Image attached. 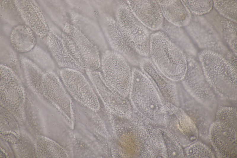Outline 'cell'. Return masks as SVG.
I'll return each mask as SVG.
<instances>
[{
	"instance_id": "cell-1",
	"label": "cell",
	"mask_w": 237,
	"mask_h": 158,
	"mask_svg": "<svg viewBox=\"0 0 237 158\" xmlns=\"http://www.w3.org/2000/svg\"><path fill=\"white\" fill-rule=\"evenodd\" d=\"M198 56L206 79L216 95L224 99L236 101L237 69L217 52L203 50Z\"/></svg>"
},
{
	"instance_id": "cell-2",
	"label": "cell",
	"mask_w": 237,
	"mask_h": 158,
	"mask_svg": "<svg viewBox=\"0 0 237 158\" xmlns=\"http://www.w3.org/2000/svg\"><path fill=\"white\" fill-rule=\"evenodd\" d=\"M149 57L158 69L170 79L177 82L184 78L187 68V55L161 31L150 35Z\"/></svg>"
},
{
	"instance_id": "cell-3",
	"label": "cell",
	"mask_w": 237,
	"mask_h": 158,
	"mask_svg": "<svg viewBox=\"0 0 237 158\" xmlns=\"http://www.w3.org/2000/svg\"><path fill=\"white\" fill-rule=\"evenodd\" d=\"M61 36L69 53L84 70L97 71L100 67L99 48L74 25L66 23Z\"/></svg>"
},
{
	"instance_id": "cell-4",
	"label": "cell",
	"mask_w": 237,
	"mask_h": 158,
	"mask_svg": "<svg viewBox=\"0 0 237 158\" xmlns=\"http://www.w3.org/2000/svg\"><path fill=\"white\" fill-rule=\"evenodd\" d=\"M101 72L107 85L121 95L129 93L132 78V69L123 56L113 50L103 52L101 58Z\"/></svg>"
},
{
	"instance_id": "cell-5",
	"label": "cell",
	"mask_w": 237,
	"mask_h": 158,
	"mask_svg": "<svg viewBox=\"0 0 237 158\" xmlns=\"http://www.w3.org/2000/svg\"><path fill=\"white\" fill-rule=\"evenodd\" d=\"M187 68L180 82L186 91L210 111L214 112L218 106L216 95L208 82L199 62L187 55Z\"/></svg>"
},
{
	"instance_id": "cell-6",
	"label": "cell",
	"mask_w": 237,
	"mask_h": 158,
	"mask_svg": "<svg viewBox=\"0 0 237 158\" xmlns=\"http://www.w3.org/2000/svg\"><path fill=\"white\" fill-rule=\"evenodd\" d=\"M100 20L105 36L113 50L132 65H139L143 57L137 52L135 44L116 20L105 14Z\"/></svg>"
},
{
	"instance_id": "cell-7",
	"label": "cell",
	"mask_w": 237,
	"mask_h": 158,
	"mask_svg": "<svg viewBox=\"0 0 237 158\" xmlns=\"http://www.w3.org/2000/svg\"><path fill=\"white\" fill-rule=\"evenodd\" d=\"M185 30L193 42L203 50H211L224 56L229 50L224 40L204 16L192 15Z\"/></svg>"
},
{
	"instance_id": "cell-8",
	"label": "cell",
	"mask_w": 237,
	"mask_h": 158,
	"mask_svg": "<svg viewBox=\"0 0 237 158\" xmlns=\"http://www.w3.org/2000/svg\"><path fill=\"white\" fill-rule=\"evenodd\" d=\"M129 93L134 105L142 112L154 113L161 110L162 104L152 83L140 69L133 68Z\"/></svg>"
},
{
	"instance_id": "cell-9",
	"label": "cell",
	"mask_w": 237,
	"mask_h": 158,
	"mask_svg": "<svg viewBox=\"0 0 237 158\" xmlns=\"http://www.w3.org/2000/svg\"><path fill=\"white\" fill-rule=\"evenodd\" d=\"M116 17L117 21L135 44L138 54L143 57H149L151 34L135 16L126 2L118 1Z\"/></svg>"
},
{
	"instance_id": "cell-10",
	"label": "cell",
	"mask_w": 237,
	"mask_h": 158,
	"mask_svg": "<svg viewBox=\"0 0 237 158\" xmlns=\"http://www.w3.org/2000/svg\"><path fill=\"white\" fill-rule=\"evenodd\" d=\"M1 106L15 115L23 112L25 90L19 76L11 68L0 64Z\"/></svg>"
},
{
	"instance_id": "cell-11",
	"label": "cell",
	"mask_w": 237,
	"mask_h": 158,
	"mask_svg": "<svg viewBox=\"0 0 237 158\" xmlns=\"http://www.w3.org/2000/svg\"><path fill=\"white\" fill-rule=\"evenodd\" d=\"M58 74L68 92L76 100L92 110L99 109L97 97L82 71L62 68L59 70Z\"/></svg>"
},
{
	"instance_id": "cell-12",
	"label": "cell",
	"mask_w": 237,
	"mask_h": 158,
	"mask_svg": "<svg viewBox=\"0 0 237 158\" xmlns=\"http://www.w3.org/2000/svg\"><path fill=\"white\" fill-rule=\"evenodd\" d=\"M179 106L189 116L196 125L199 136L208 141L209 127L214 119V112L211 111L190 95L180 82H177Z\"/></svg>"
},
{
	"instance_id": "cell-13",
	"label": "cell",
	"mask_w": 237,
	"mask_h": 158,
	"mask_svg": "<svg viewBox=\"0 0 237 158\" xmlns=\"http://www.w3.org/2000/svg\"><path fill=\"white\" fill-rule=\"evenodd\" d=\"M139 65L141 70L149 79L166 103H170L179 106L177 82L160 71L149 57H143Z\"/></svg>"
},
{
	"instance_id": "cell-14",
	"label": "cell",
	"mask_w": 237,
	"mask_h": 158,
	"mask_svg": "<svg viewBox=\"0 0 237 158\" xmlns=\"http://www.w3.org/2000/svg\"><path fill=\"white\" fill-rule=\"evenodd\" d=\"M208 141L219 158H236L237 130L227 128L214 121L209 128Z\"/></svg>"
},
{
	"instance_id": "cell-15",
	"label": "cell",
	"mask_w": 237,
	"mask_h": 158,
	"mask_svg": "<svg viewBox=\"0 0 237 158\" xmlns=\"http://www.w3.org/2000/svg\"><path fill=\"white\" fill-rule=\"evenodd\" d=\"M14 3L25 24L40 39H44L50 29L41 9L33 0H17Z\"/></svg>"
},
{
	"instance_id": "cell-16",
	"label": "cell",
	"mask_w": 237,
	"mask_h": 158,
	"mask_svg": "<svg viewBox=\"0 0 237 158\" xmlns=\"http://www.w3.org/2000/svg\"><path fill=\"white\" fill-rule=\"evenodd\" d=\"M166 107L172 117V130L176 139L185 148L197 141L198 129L189 116L179 106L171 103Z\"/></svg>"
},
{
	"instance_id": "cell-17",
	"label": "cell",
	"mask_w": 237,
	"mask_h": 158,
	"mask_svg": "<svg viewBox=\"0 0 237 158\" xmlns=\"http://www.w3.org/2000/svg\"><path fill=\"white\" fill-rule=\"evenodd\" d=\"M67 91L55 72H46L43 78L41 94L66 113L72 110V104Z\"/></svg>"
},
{
	"instance_id": "cell-18",
	"label": "cell",
	"mask_w": 237,
	"mask_h": 158,
	"mask_svg": "<svg viewBox=\"0 0 237 158\" xmlns=\"http://www.w3.org/2000/svg\"><path fill=\"white\" fill-rule=\"evenodd\" d=\"M132 12L149 29L160 30L164 18L156 0H128L126 1Z\"/></svg>"
},
{
	"instance_id": "cell-19",
	"label": "cell",
	"mask_w": 237,
	"mask_h": 158,
	"mask_svg": "<svg viewBox=\"0 0 237 158\" xmlns=\"http://www.w3.org/2000/svg\"><path fill=\"white\" fill-rule=\"evenodd\" d=\"M92 86L106 106L113 111L121 112L129 111L128 101L123 96L110 88L105 82L101 72L97 71H86Z\"/></svg>"
},
{
	"instance_id": "cell-20",
	"label": "cell",
	"mask_w": 237,
	"mask_h": 158,
	"mask_svg": "<svg viewBox=\"0 0 237 158\" xmlns=\"http://www.w3.org/2000/svg\"><path fill=\"white\" fill-rule=\"evenodd\" d=\"M45 39L49 53L60 69L71 68L83 72L84 70L69 53L61 36L50 29Z\"/></svg>"
},
{
	"instance_id": "cell-21",
	"label": "cell",
	"mask_w": 237,
	"mask_h": 158,
	"mask_svg": "<svg viewBox=\"0 0 237 158\" xmlns=\"http://www.w3.org/2000/svg\"><path fill=\"white\" fill-rule=\"evenodd\" d=\"M70 13L73 25L93 42L100 50L104 52L108 50L105 36L97 23L77 12L71 11Z\"/></svg>"
},
{
	"instance_id": "cell-22",
	"label": "cell",
	"mask_w": 237,
	"mask_h": 158,
	"mask_svg": "<svg viewBox=\"0 0 237 158\" xmlns=\"http://www.w3.org/2000/svg\"><path fill=\"white\" fill-rule=\"evenodd\" d=\"M165 20L180 27L190 22L192 15L181 0H156Z\"/></svg>"
},
{
	"instance_id": "cell-23",
	"label": "cell",
	"mask_w": 237,
	"mask_h": 158,
	"mask_svg": "<svg viewBox=\"0 0 237 158\" xmlns=\"http://www.w3.org/2000/svg\"><path fill=\"white\" fill-rule=\"evenodd\" d=\"M161 31L188 55L195 58L197 52L194 43L185 30L168 22L164 19Z\"/></svg>"
},
{
	"instance_id": "cell-24",
	"label": "cell",
	"mask_w": 237,
	"mask_h": 158,
	"mask_svg": "<svg viewBox=\"0 0 237 158\" xmlns=\"http://www.w3.org/2000/svg\"><path fill=\"white\" fill-rule=\"evenodd\" d=\"M35 34L25 24H18L11 31L9 36L10 44L17 52L22 54L27 53L37 44Z\"/></svg>"
},
{
	"instance_id": "cell-25",
	"label": "cell",
	"mask_w": 237,
	"mask_h": 158,
	"mask_svg": "<svg viewBox=\"0 0 237 158\" xmlns=\"http://www.w3.org/2000/svg\"><path fill=\"white\" fill-rule=\"evenodd\" d=\"M19 58L21 69L28 86L41 94L43 78L46 72L23 54H20Z\"/></svg>"
},
{
	"instance_id": "cell-26",
	"label": "cell",
	"mask_w": 237,
	"mask_h": 158,
	"mask_svg": "<svg viewBox=\"0 0 237 158\" xmlns=\"http://www.w3.org/2000/svg\"><path fill=\"white\" fill-rule=\"evenodd\" d=\"M23 54L45 71L55 72L56 64L50 54L39 46L36 44L31 51Z\"/></svg>"
},
{
	"instance_id": "cell-27",
	"label": "cell",
	"mask_w": 237,
	"mask_h": 158,
	"mask_svg": "<svg viewBox=\"0 0 237 158\" xmlns=\"http://www.w3.org/2000/svg\"><path fill=\"white\" fill-rule=\"evenodd\" d=\"M215 112V122L224 127L237 130V109L236 107L219 106Z\"/></svg>"
},
{
	"instance_id": "cell-28",
	"label": "cell",
	"mask_w": 237,
	"mask_h": 158,
	"mask_svg": "<svg viewBox=\"0 0 237 158\" xmlns=\"http://www.w3.org/2000/svg\"><path fill=\"white\" fill-rule=\"evenodd\" d=\"M36 149L37 157L40 158H58L61 157L62 148L52 140L44 136L37 139Z\"/></svg>"
},
{
	"instance_id": "cell-29",
	"label": "cell",
	"mask_w": 237,
	"mask_h": 158,
	"mask_svg": "<svg viewBox=\"0 0 237 158\" xmlns=\"http://www.w3.org/2000/svg\"><path fill=\"white\" fill-rule=\"evenodd\" d=\"M220 36L230 48V50L237 55V23L221 16Z\"/></svg>"
},
{
	"instance_id": "cell-30",
	"label": "cell",
	"mask_w": 237,
	"mask_h": 158,
	"mask_svg": "<svg viewBox=\"0 0 237 158\" xmlns=\"http://www.w3.org/2000/svg\"><path fill=\"white\" fill-rule=\"evenodd\" d=\"M213 7L224 18L237 23V0H213Z\"/></svg>"
},
{
	"instance_id": "cell-31",
	"label": "cell",
	"mask_w": 237,
	"mask_h": 158,
	"mask_svg": "<svg viewBox=\"0 0 237 158\" xmlns=\"http://www.w3.org/2000/svg\"><path fill=\"white\" fill-rule=\"evenodd\" d=\"M185 158H215L212 150L205 144L196 141L185 147Z\"/></svg>"
},
{
	"instance_id": "cell-32",
	"label": "cell",
	"mask_w": 237,
	"mask_h": 158,
	"mask_svg": "<svg viewBox=\"0 0 237 158\" xmlns=\"http://www.w3.org/2000/svg\"><path fill=\"white\" fill-rule=\"evenodd\" d=\"M192 15L204 16L213 8L212 0H181Z\"/></svg>"
},
{
	"instance_id": "cell-33",
	"label": "cell",
	"mask_w": 237,
	"mask_h": 158,
	"mask_svg": "<svg viewBox=\"0 0 237 158\" xmlns=\"http://www.w3.org/2000/svg\"><path fill=\"white\" fill-rule=\"evenodd\" d=\"M1 134L18 135V128L12 114L1 106Z\"/></svg>"
},
{
	"instance_id": "cell-34",
	"label": "cell",
	"mask_w": 237,
	"mask_h": 158,
	"mask_svg": "<svg viewBox=\"0 0 237 158\" xmlns=\"http://www.w3.org/2000/svg\"><path fill=\"white\" fill-rule=\"evenodd\" d=\"M237 55L230 50H229L224 56L228 61L235 68L237 69Z\"/></svg>"
}]
</instances>
